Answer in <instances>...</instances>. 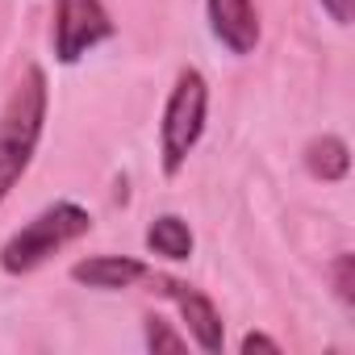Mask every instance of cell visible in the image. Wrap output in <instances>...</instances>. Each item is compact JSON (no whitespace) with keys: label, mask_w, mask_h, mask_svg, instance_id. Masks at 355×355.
I'll return each mask as SVG.
<instances>
[{"label":"cell","mask_w":355,"mask_h":355,"mask_svg":"<svg viewBox=\"0 0 355 355\" xmlns=\"http://www.w3.org/2000/svg\"><path fill=\"white\" fill-rule=\"evenodd\" d=\"M46 113H51V84H46V71L30 63L13 84L5 109H0V205L9 201V193L30 171L46 130Z\"/></svg>","instance_id":"6da1fadb"},{"label":"cell","mask_w":355,"mask_h":355,"mask_svg":"<svg viewBox=\"0 0 355 355\" xmlns=\"http://www.w3.org/2000/svg\"><path fill=\"white\" fill-rule=\"evenodd\" d=\"M205 121H209V80L201 76V67H180L159 117V171L167 180H175L189 167V155L205 138Z\"/></svg>","instance_id":"7a4b0ae2"},{"label":"cell","mask_w":355,"mask_h":355,"mask_svg":"<svg viewBox=\"0 0 355 355\" xmlns=\"http://www.w3.org/2000/svg\"><path fill=\"white\" fill-rule=\"evenodd\" d=\"M88 230H92V214L80 201H55L5 239V247H0V272L5 276H30L46 259H55L63 247L80 243Z\"/></svg>","instance_id":"3957f363"},{"label":"cell","mask_w":355,"mask_h":355,"mask_svg":"<svg viewBox=\"0 0 355 355\" xmlns=\"http://www.w3.org/2000/svg\"><path fill=\"white\" fill-rule=\"evenodd\" d=\"M113 34H117V26L105 9V0H55V21H51L55 63L76 67L84 55H92Z\"/></svg>","instance_id":"277c9868"},{"label":"cell","mask_w":355,"mask_h":355,"mask_svg":"<svg viewBox=\"0 0 355 355\" xmlns=\"http://www.w3.org/2000/svg\"><path fill=\"white\" fill-rule=\"evenodd\" d=\"M146 280H150V288H155L159 297H167L175 309H180V322H184L193 347H201L205 355H222V347H226V322H222L218 305H214L201 288H193L189 280L163 276V272H150Z\"/></svg>","instance_id":"5b68a950"},{"label":"cell","mask_w":355,"mask_h":355,"mask_svg":"<svg viewBox=\"0 0 355 355\" xmlns=\"http://www.w3.org/2000/svg\"><path fill=\"white\" fill-rule=\"evenodd\" d=\"M205 17H209L214 42H218L226 55H234V59L255 55V46H259V38H263L255 0H205Z\"/></svg>","instance_id":"8992f818"},{"label":"cell","mask_w":355,"mask_h":355,"mask_svg":"<svg viewBox=\"0 0 355 355\" xmlns=\"http://www.w3.org/2000/svg\"><path fill=\"white\" fill-rule=\"evenodd\" d=\"M146 276H150L146 259H134V255H88L71 263V280L96 293H121V288L142 284Z\"/></svg>","instance_id":"52a82bcc"},{"label":"cell","mask_w":355,"mask_h":355,"mask_svg":"<svg viewBox=\"0 0 355 355\" xmlns=\"http://www.w3.org/2000/svg\"><path fill=\"white\" fill-rule=\"evenodd\" d=\"M301 159H305V171L313 175V180H322V184H343L347 171H351V146H347V138H338V134H318V138H309Z\"/></svg>","instance_id":"ba28073f"},{"label":"cell","mask_w":355,"mask_h":355,"mask_svg":"<svg viewBox=\"0 0 355 355\" xmlns=\"http://www.w3.org/2000/svg\"><path fill=\"white\" fill-rule=\"evenodd\" d=\"M193 247H197L193 226L180 214H159V218H150V226H146V251L150 255L171 259V263H184V259H193Z\"/></svg>","instance_id":"9c48e42d"},{"label":"cell","mask_w":355,"mask_h":355,"mask_svg":"<svg viewBox=\"0 0 355 355\" xmlns=\"http://www.w3.org/2000/svg\"><path fill=\"white\" fill-rule=\"evenodd\" d=\"M142 334H146V347L159 355V351H184L189 347V338L184 334H175L163 318H155V313H146L142 318Z\"/></svg>","instance_id":"30bf717a"},{"label":"cell","mask_w":355,"mask_h":355,"mask_svg":"<svg viewBox=\"0 0 355 355\" xmlns=\"http://www.w3.org/2000/svg\"><path fill=\"white\" fill-rule=\"evenodd\" d=\"M330 280H334V293L347 309H355V255L343 251L334 263H330Z\"/></svg>","instance_id":"8fae6325"},{"label":"cell","mask_w":355,"mask_h":355,"mask_svg":"<svg viewBox=\"0 0 355 355\" xmlns=\"http://www.w3.org/2000/svg\"><path fill=\"white\" fill-rule=\"evenodd\" d=\"M318 5H322V13L334 21V26H351V17H355V0H318Z\"/></svg>","instance_id":"7c38bea8"},{"label":"cell","mask_w":355,"mask_h":355,"mask_svg":"<svg viewBox=\"0 0 355 355\" xmlns=\"http://www.w3.org/2000/svg\"><path fill=\"white\" fill-rule=\"evenodd\" d=\"M239 351H243V355H251V351H272V355H280V343H276L272 334H263V330H251V334H243Z\"/></svg>","instance_id":"4fadbf2b"}]
</instances>
